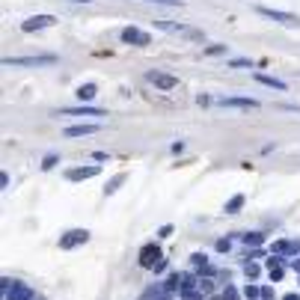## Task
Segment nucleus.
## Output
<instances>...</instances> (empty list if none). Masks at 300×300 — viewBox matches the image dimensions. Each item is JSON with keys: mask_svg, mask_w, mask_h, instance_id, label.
<instances>
[{"mask_svg": "<svg viewBox=\"0 0 300 300\" xmlns=\"http://www.w3.org/2000/svg\"><path fill=\"white\" fill-rule=\"evenodd\" d=\"M253 78H256L258 84H265V86L277 89V92H285V89H288V86H285V81H279V78H271V74H261V71H253Z\"/></svg>", "mask_w": 300, "mask_h": 300, "instance_id": "obj_14", "label": "nucleus"}, {"mask_svg": "<svg viewBox=\"0 0 300 300\" xmlns=\"http://www.w3.org/2000/svg\"><path fill=\"white\" fill-rule=\"evenodd\" d=\"M92 235L86 232V229H68L63 238H60V250H74V247H81V244H86Z\"/></svg>", "mask_w": 300, "mask_h": 300, "instance_id": "obj_4", "label": "nucleus"}, {"mask_svg": "<svg viewBox=\"0 0 300 300\" xmlns=\"http://www.w3.org/2000/svg\"><path fill=\"white\" fill-rule=\"evenodd\" d=\"M95 92H98V86H95V84H84V86H78V92H74V95H78L84 104H89V101L95 98Z\"/></svg>", "mask_w": 300, "mask_h": 300, "instance_id": "obj_16", "label": "nucleus"}, {"mask_svg": "<svg viewBox=\"0 0 300 300\" xmlns=\"http://www.w3.org/2000/svg\"><path fill=\"white\" fill-rule=\"evenodd\" d=\"M125 181H128V175H125V172H119L116 178H110V181L104 184V196H113V193H116V187H122Z\"/></svg>", "mask_w": 300, "mask_h": 300, "instance_id": "obj_17", "label": "nucleus"}, {"mask_svg": "<svg viewBox=\"0 0 300 300\" xmlns=\"http://www.w3.org/2000/svg\"><path fill=\"white\" fill-rule=\"evenodd\" d=\"M271 297H274V288L265 285V288H261V300H271Z\"/></svg>", "mask_w": 300, "mask_h": 300, "instance_id": "obj_32", "label": "nucleus"}, {"mask_svg": "<svg viewBox=\"0 0 300 300\" xmlns=\"http://www.w3.org/2000/svg\"><path fill=\"white\" fill-rule=\"evenodd\" d=\"M191 265H193V268H196L199 274H205V277H211V274H214V268L208 265L205 253H193V256H191Z\"/></svg>", "mask_w": 300, "mask_h": 300, "instance_id": "obj_15", "label": "nucleus"}, {"mask_svg": "<svg viewBox=\"0 0 300 300\" xmlns=\"http://www.w3.org/2000/svg\"><path fill=\"white\" fill-rule=\"evenodd\" d=\"M271 250H274V256H294V253H300V241H277V244H271Z\"/></svg>", "mask_w": 300, "mask_h": 300, "instance_id": "obj_13", "label": "nucleus"}, {"mask_svg": "<svg viewBox=\"0 0 300 300\" xmlns=\"http://www.w3.org/2000/svg\"><path fill=\"white\" fill-rule=\"evenodd\" d=\"M271 279H274V282H279V279H282V268H277V271H271Z\"/></svg>", "mask_w": 300, "mask_h": 300, "instance_id": "obj_35", "label": "nucleus"}, {"mask_svg": "<svg viewBox=\"0 0 300 300\" xmlns=\"http://www.w3.org/2000/svg\"><path fill=\"white\" fill-rule=\"evenodd\" d=\"M98 172H101V167H92V164H89V167H81V170H68L65 178H68V181H84V178H92V175H98Z\"/></svg>", "mask_w": 300, "mask_h": 300, "instance_id": "obj_12", "label": "nucleus"}, {"mask_svg": "<svg viewBox=\"0 0 300 300\" xmlns=\"http://www.w3.org/2000/svg\"><path fill=\"white\" fill-rule=\"evenodd\" d=\"M282 300H300V294H294V291H288V294H282Z\"/></svg>", "mask_w": 300, "mask_h": 300, "instance_id": "obj_36", "label": "nucleus"}, {"mask_svg": "<svg viewBox=\"0 0 300 300\" xmlns=\"http://www.w3.org/2000/svg\"><path fill=\"white\" fill-rule=\"evenodd\" d=\"M146 81L158 89H175L178 86V78L175 74H167V71H146Z\"/></svg>", "mask_w": 300, "mask_h": 300, "instance_id": "obj_5", "label": "nucleus"}, {"mask_svg": "<svg viewBox=\"0 0 300 300\" xmlns=\"http://www.w3.org/2000/svg\"><path fill=\"white\" fill-rule=\"evenodd\" d=\"M214 250H217V253H229V250H232V241H226V238H220V241L214 244Z\"/></svg>", "mask_w": 300, "mask_h": 300, "instance_id": "obj_24", "label": "nucleus"}, {"mask_svg": "<svg viewBox=\"0 0 300 300\" xmlns=\"http://www.w3.org/2000/svg\"><path fill=\"white\" fill-rule=\"evenodd\" d=\"M211 300H223V297H211Z\"/></svg>", "mask_w": 300, "mask_h": 300, "instance_id": "obj_40", "label": "nucleus"}, {"mask_svg": "<svg viewBox=\"0 0 300 300\" xmlns=\"http://www.w3.org/2000/svg\"><path fill=\"white\" fill-rule=\"evenodd\" d=\"M158 235H161V238H167V235H172V226H170V223H167V226H161V229H158Z\"/></svg>", "mask_w": 300, "mask_h": 300, "instance_id": "obj_33", "label": "nucleus"}, {"mask_svg": "<svg viewBox=\"0 0 300 300\" xmlns=\"http://www.w3.org/2000/svg\"><path fill=\"white\" fill-rule=\"evenodd\" d=\"M143 3H164V6H181L184 0H143Z\"/></svg>", "mask_w": 300, "mask_h": 300, "instance_id": "obj_28", "label": "nucleus"}, {"mask_svg": "<svg viewBox=\"0 0 300 300\" xmlns=\"http://www.w3.org/2000/svg\"><path fill=\"white\" fill-rule=\"evenodd\" d=\"M244 271H247V277H250V279H256V277L261 274V268H258V265H244Z\"/></svg>", "mask_w": 300, "mask_h": 300, "instance_id": "obj_29", "label": "nucleus"}, {"mask_svg": "<svg viewBox=\"0 0 300 300\" xmlns=\"http://www.w3.org/2000/svg\"><path fill=\"white\" fill-rule=\"evenodd\" d=\"M244 297H247V300H261V288H258V285H247V288H244Z\"/></svg>", "mask_w": 300, "mask_h": 300, "instance_id": "obj_21", "label": "nucleus"}, {"mask_svg": "<svg viewBox=\"0 0 300 300\" xmlns=\"http://www.w3.org/2000/svg\"><path fill=\"white\" fill-rule=\"evenodd\" d=\"M220 297H223V300H241V297H238V291H235L232 285H229V288H223V294H220Z\"/></svg>", "mask_w": 300, "mask_h": 300, "instance_id": "obj_27", "label": "nucleus"}, {"mask_svg": "<svg viewBox=\"0 0 300 300\" xmlns=\"http://www.w3.org/2000/svg\"><path fill=\"white\" fill-rule=\"evenodd\" d=\"M60 57L57 54H39V57H6L3 65L6 68H42V65H57Z\"/></svg>", "mask_w": 300, "mask_h": 300, "instance_id": "obj_1", "label": "nucleus"}, {"mask_svg": "<svg viewBox=\"0 0 300 300\" xmlns=\"http://www.w3.org/2000/svg\"><path fill=\"white\" fill-rule=\"evenodd\" d=\"M164 256H161V247L158 244H146L143 250H140V268H152L155 271V265L161 261Z\"/></svg>", "mask_w": 300, "mask_h": 300, "instance_id": "obj_6", "label": "nucleus"}, {"mask_svg": "<svg viewBox=\"0 0 300 300\" xmlns=\"http://www.w3.org/2000/svg\"><path fill=\"white\" fill-rule=\"evenodd\" d=\"M33 297H36L33 288L24 285V282H12V288L6 291V300H33Z\"/></svg>", "mask_w": 300, "mask_h": 300, "instance_id": "obj_10", "label": "nucleus"}, {"mask_svg": "<svg viewBox=\"0 0 300 300\" xmlns=\"http://www.w3.org/2000/svg\"><path fill=\"white\" fill-rule=\"evenodd\" d=\"M244 244L258 247V244H265V235H261V232H247V235H244Z\"/></svg>", "mask_w": 300, "mask_h": 300, "instance_id": "obj_20", "label": "nucleus"}, {"mask_svg": "<svg viewBox=\"0 0 300 300\" xmlns=\"http://www.w3.org/2000/svg\"><path fill=\"white\" fill-rule=\"evenodd\" d=\"M119 39H122L125 45H140V48L152 45V36H149L146 30H140V27H125V30L119 33Z\"/></svg>", "mask_w": 300, "mask_h": 300, "instance_id": "obj_2", "label": "nucleus"}, {"mask_svg": "<svg viewBox=\"0 0 300 300\" xmlns=\"http://www.w3.org/2000/svg\"><path fill=\"white\" fill-rule=\"evenodd\" d=\"M211 288H214V282L202 277V279H199V291H202V294H211Z\"/></svg>", "mask_w": 300, "mask_h": 300, "instance_id": "obj_30", "label": "nucleus"}, {"mask_svg": "<svg viewBox=\"0 0 300 300\" xmlns=\"http://www.w3.org/2000/svg\"><path fill=\"white\" fill-rule=\"evenodd\" d=\"M60 113H63V116H92V119H98V116H104V110H101V107L81 104V107H63Z\"/></svg>", "mask_w": 300, "mask_h": 300, "instance_id": "obj_8", "label": "nucleus"}, {"mask_svg": "<svg viewBox=\"0 0 300 300\" xmlns=\"http://www.w3.org/2000/svg\"><path fill=\"white\" fill-rule=\"evenodd\" d=\"M277 268H282V256H271L268 258V271H277Z\"/></svg>", "mask_w": 300, "mask_h": 300, "instance_id": "obj_26", "label": "nucleus"}, {"mask_svg": "<svg viewBox=\"0 0 300 300\" xmlns=\"http://www.w3.org/2000/svg\"><path fill=\"white\" fill-rule=\"evenodd\" d=\"M164 288H167V291H178V288H181V274H170L167 282H164Z\"/></svg>", "mask_w": 300, "mask_h": 300, "instance_id": "obj_19", "label": "nucleus"}, {"mask_svg": "<svg viewBox=\"0 0 300 300\" xmlns=\"http://www.w3.org/2000/svg\"><path fill=\"white\" fill-rule=\"evenodd\" d=\"M220 107H241V110H256L258 101L256 98H241V95H229V98H220Z\"/></svg>", "mask_w": 300, "mask_h": 300, "instance_id": "obj_9", "label": "nucleus"}, {"mask_svg": "<svg viewBox=\"0 0 300 300\" xmlns=\"http://www.w3.org/2000/svg\"><path fill=\"white\" fill-rule=\"evenodd\" d=\"M258 15H265V18H271V21H277V24H282V27H300V18L291 15V12H279V9L258 6Z\"/></svg>", "mask_w": 300, "mask_h": 300, "instance_id": "obj_3", "label": "nucleus"}, {"mask_svg": "<svg viewBox=\"0 0 300 300\" xmlns=\"http://www.w3.org/2000/svg\"><path fill=\"white\" fill-rule=\"evenodd\" d=\"M57 161H60V155H45L42 170H45V172H48V170H54V167H57Z\"/></svg>", "mask_w": 300, "mask_h": 300, "instance_id": "obj_23", "label": "nucleus"}, {"mask_svg": "<svg viewBox=\"0 0 300 300\" xmlns=\"http://www.w3.org/2000/svg\"><path fill=\"white\" fill-rule=\"evenodd\" d=\"M291 265H294V271H297V277H300V258H297V261H291Z\"/></svg>", "mask_w": 300, "mask_h": 300, "instance_id": "obj_37", "label": "nucleus"}, {"mask_svg": "<svg viewBox=\"0 0 300 300\" xmlns=\"http://www.w3.org/2000/svg\"><path fill=\"white\" fill-rule=\"evenodd\" d=\"M181 300H205L199 291H187V294H181Z\"/></svg>", "mask_w": 300, "mask_h": 300, "instance_id": "obj_31", "label": "nucleus"}, {"mask_svg": "<svg viewBox=\"0 0 300 300\" xmlns=\"http://www.w3.org/2000/svg\"><path fill=\"white\" fill-rule=\"evenodd\" d=\"M146 300H155V297H146ZM158 300H161V297H158Z\"/></svg>", "mask_w": 300, "mask_h": 300, "instance_id": "obj_39", "label": "nucleus"}, {"mask_svg": "<svg viewBox=\"0 0 300 300\" xmlns=\"http://www.w3.org/2000/svg\"><path fill=\"white\" fill-rule=\"evenodd\" d=\"M196 104H199V107H208V104H211V98H208V95H196Z\"/></svg>", "mask_w": 300, "mask_h": 300, "instance_id": "obj_34", "label": "nucleus"}, {"mask_svg": "<svg viewBox=\"0 0 300 300\" xmlns=\"http://www.w3.org/2000/svg\"><path fill=\"white\" fill-rule=\"evenodd\" d=\"M71 3H92V0H71Z\"/></svg>", "mask_w": 300, "mask_h": 300, "instance_id": "obj_38", "label": "nucleus"}, {"mask_svg": "<svg viewBox=\"0 0 300 300\" xmlns=\"http://www.w3.org/2000/svg\"><path fill=\"white\" fill-rule=\"evenodd\" d=\"M229 65H232V68H253V60H244V57H235V60H229Z\"/></svg>", "mask_w": 300, "mask_h": 300, "instance_id": "obj_22", "label": "nucleus"}, {"mask_svg": "<svg viewBox=\"0 0 300 300\" xmlns=\"http://www.w3.org/2000/svg\"><path fill=\"white\" fill-rule=\"evenodd\" d=\"M205 54L208 57H220V54H226V45H211V48H205Z\"/></svg>", "mask_w": 300, "mask_h": 300, "instance_id": "obj_25", "label": "nucleus"}, {"mask_svg": "<svg viewBox=\"0 0 300 300\" xmlns=\"http://www.w3.org/2000/svg\"><path fill=\"white\" fill-rule=\"evenodd\" d=\"M54 24H57L54 15H30V18L21 24V30H24V33H36V30H45V27H54Z\"/></svg>", "mask_w": 300, "mask_h": 300, "instance_id": "obj_7", "label": "nucleus"}, {"mask_svg": "<svg viewBox=\"0 0 300 300\" xmlns=\"http://www.w3.org/2000/svg\"><path fill=\"white\" fill-rule=\"evenodd\" d=\"M241 208H244V196H241V193H238V196H232V199L226 202V214H238Z\"/></svg>", "mask_w": 300, "mask_h": 300, "instance_id": "obj_18", "label": "nucleus"}, {"mask_svg": "<svg viewBox=\"0 0 300 300\" xmlns=\"http://www.w3.org/2000/svg\"><path fill=\"white\" fill-rule=\"evenodd\" d=\"M95 131H101V125H98V122H86V125H68V128H65V137H89V134H95Z\"/></svg>", "mask_w": 300, "mask_h": 300, "instance_id": "obj_11", "label": "nucleus"}]
</instances>
